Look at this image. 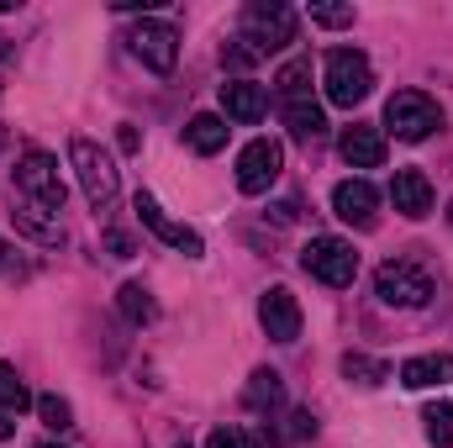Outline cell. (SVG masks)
<instances>
[{"instance_id": "cell-1", "label": "cell", "mask_w": 453, "mask_h": 448, "mask_svg": "<svg viewBox=\"0 0 453 448\" xmlns=\"http://www.w3.org/2000/svg\"><path fill=\"white\" fill-rule=\"evenodd\" d=\"M311 58H290L285 69H280V116H285V127H290V137L296 143H317L322 132H327V116L322 106L311 101Z\"/></svg>"}, {"instance_id": "cell-2", "label": "cell", "mask_w": 453, "mask_h": 448, "mask_svg": "<svg viewBox=\"0 0 453 448\" xmlns=\"http://www.w3.org/2000/svg\"><path fill=\"white\" fill-rule=\"evenodd\" d=\"M69 164H74V180H80V190H85V201H90V212L96 217H106L116 206V196H121V180H116V164L90 143V137H69Z\"/></svg>"}, {"instance_id": "cell-3", "label": "cell", "mask_w": 453, "mask_h": 448, "mask_svg": "<svg viewBox=\"0 0 453 448\" xmlns=\"http://www.w3.org/2000/svg\"><path fill=\"white\" fill-rule=\"evenodd\" d=\"M242 42L264 58L280 53L285 42H296V11L285 0H248L242 5Z\"/></svg>"}, {"instance_id": "cell-4", "label": "cell", "mask_w": 453, "mask_h": 448, "mask_svg": "<svg viewBox=\"0 0 453 448\" xmlns=\"http://www.w3.org/2000/svg\"><path fill=\"white\" fill-rule=\"evenodd\" d=\"M322 85H327V101L333 106H348L353 112L374 90V69H369V58L358 48H333L327 64H322Z\"/></svg>"}, {"instance_id": "cell-5", "label": "cell", "mask_w": 453, "mask_h": 448, "mask_svg": "<svg viewBox=\"0 0 453 448\" xmlns=\"http://www.w3.org/2000/svg\"><path fill=\"white\" fill-rule=\"evenodd\" d=\"M385 127L401 137V143H427L438 127H443V106L422 90H395L385 101Z\"/></svg>"}, {"instance_id": "cell-6", "label": "cell", "mask_w": 453, "mask_h": 448, "mask_svg": "<svg viewBox=\"0 0 453 448\" xmlns=\"http://www.w3.org/2000/svg\"><path fill=\"white\" fill-rule=\"evenodd\" d=\"M16 185H21V196L37 206V212H48V217H58L64 212V180H58V158L53 153H42V148H27L21 153V164H16Z\"/></svg>"}, {"instance_id": "cell-7", "label": "cell", "mask_w": 453, "mask_h": 448, "mask_svg": "<svg viewBox=\"0 0 453 448\" xmlns=\"http://www.w3.org/2000/svg\"><path fill=\"white\" fill-rule=\"evenodd\" d=\"M374 296H380L385 306H406V312H417V306L433 301V274L417 269V264H406V259H390V264L374 269Z\"/></svg>"}, {"instance_id": "cell-8", "label": "cell", "mask_w": 453, "mask_h": 448, "mask_svg": "<svg viewBox=\"0 0 453 448\" xmlns=\"http://www.w3.org/2000/svg\"><path fill=\"white\" fill-rule=\"evenodd\" d=\"M301 264H306V274L311 280H322V285H353V274H358V253H353V243L348 237H311L306 248H301Z\"/></svg>"}, {"instance_id": "cell-9", "label": "cell", "mask_w": 453, "mask_h": 448, "mask_svg": "<svg viewBox=\"0 0 453 448\" xmlns=\"http://www.w3.org/2000/svg\"><path fill=\"white\" fill-rule=\"evenodd\" d=\"M280 164H285V148L274 137H253L242 153H237V190L242 196H264L274 180H280Z\"/></svg>"}, {"instance_id": "cell-10", "label": "cell", "mask_w": 453, "mask_h": 448, "mask_svg": "<svg viewBox=\"0 0 453 448\" xmlns=\"http://www.w3.org/2000/svg\"><path fill=\"white\" fill-rule=\"evenodd\" d=\"M132 212H137V222L148 227L153 237H164V243H169V248H180L185 259H201V253H206L201 232H196V227H185V222H174V217H169L148 190H137V196H132Z\"/></svg>"}, {"instance_id": "cell-11", "label": "cell", "mask_w": 453, "mask_h": 448, "mask_svg": "<svg viewBox=\"0 0 453 448\" xmlns=\"http://www.w3.org/2000/svg\"><path fill=\"white\" fill-rule=\"evenodd\" d=\"M127 42H132V53H137L153 74H169L174 58H180V32H174L169 21H153V16H142V21L127 32Z\"/></svg>"}, {"instance_id": "cell-12", "label": "cell", "mask_w": 453, "mask_h": 448, "mask_svg": "<svg viewBox=\"0 0 453 448\" xmlns=\"http://www.w3.org/2000/svg\"><path fill=\"white\" fill-rule=\"evenodd\" d=\"M258 322H264V333L274 337V343H296L301 337V301L285 285H269L258 296Z\"/></svg>"}, {"instance_id": "cell-13", "label": "cell", "mask_w": 453, "mask_h": 448, "mask_svg": "<svg viewBox=\"0 0 453 448\" xmlns=\"http://www.w3.org/2000/svg\"><path fill=\"white\" fill-rule=\"evenodd\" d=\"M333 212H338L348 227L369 232V227L380 222V190H374L369 180H342L338 190H333Z\"/></svg>"}, {"instance_id": "cell-14", "label": "cell", "mask_w": 453, "mask_h": 448, "mask_svg": "<svg viewBox=\"0 0 453 448\" xmlns=\"http://www.w3.org/2000/svg\"><path fill=\"white\" fill-rule=\"evenodd\" d=\"M390 201H395V212H401V217L422 222V217L433 212L438 190H433V180H427L422 169H395V180H390Z\"/></svg>"}, {"instance_id": "cell-15", "label": "cell", "mask_w": 453, "mask_h": 448, "mask_svg": "<svg viewBox=\"0 0 453 448\" xmlns=\"http://www.w3.org/2000/svg\"><path fill=\"white\" fill-rule=\"evenodd\" d=\"M338 153H342L348 169H380V164H385V132L353 121V127L338 137Z\"/></svg>"}, {"instance_id": "cell-16", "label": "cell", "mask_w": 453, "mask_h": 448, "mask_svg": "<svg viewBox=\"0 0 453 448\" xmlns=\"http://www.w3.org/2000/svg\"><path fill=\"white\" fill-rule=\"evenodd\" d=\"M222 112L232 116V121H258V116L269 112V90L253 85V80H226L222 85Z\"/></svg>"}, {"instance_id": "cell-17", "label": "cell", "mask_w": 453, "mask_h": 448, "mask_svg": "<svg viewBox=\"0 0 453 448\" xmlns=\"http://www.w3.org/2000/svg\"><path fill=\"white\" fill-rule=\"evenodd\" d=\"M443 380H453V353H422V359L401 364V385L406 390H433Z\"/></svg>"}, {"instance_id": "cell-18", "label": "cell", "mask_w": 453, "mask_h": 448, "mask_svg": "<svg viewBox=\"0 0 453 448\" xmlns=\"http://www.w3.org/2000/svg\"><path fill=\"white\" fill-rule=\"evenodd\" d=\"M242 406L274 417V412L285 406V385H280V375H274V369H258V375L248 380V390H242Z\"/></svg>"}, {"instance_id": "cell-19", "label": "cell", "mask_w": 453, "mask_h": 448, "mask_svg": "<svg viewBox=\"0 0 453 448\" xmlns=\"http://www.w3.org/2000/svg\"><path fill=\"white\" fill-rule=\"evenodd\" d=\"M185 143L196 148V153H222L226 148V121L222 116H211V112H201V116H190V127H185Z\"/></svg>"}, {"instance_id": "cell-20", "label": "cell", "mask_w": 453, "mask_h": 448, "mask_svg": "<svg viewBox=\"0 0 453 448\" xmlns=\"http://www.w3.org/2000/svg\"><path fill=\"white\" fill-rule=\"evenodd\" d=\"M116 306H121V317H127L132 328H142V322L158 317V306H153V296H148L142 285H121V290H116Z\"/></svg>"}, {"instance_id": "cell-21", "label": "cell", "mask_w": 453, "mask_h": 448, "mask_svg": "<svg viewBox=\"0 0 453 448\" xmlns=\"http://www.w3.org/2000/svg\"><path fill=\"white\" fill-rule=\"evenodd\" d=\"M422 433H427V444L433 448L453 444V401H433V406L422 412Z\"/></svg>"}, {"instance_id": "cell-22", "label": "cell", "mask_w": 453, "mask_h": 448, "mask_svg": "<svg viewBox=\"0 0 453 448\" xmlns=\"http://www.w3.org/2000/svg\"><path fill=\"white\" fill-rule=\"evenodd\" d=\"M27 406H32V396H27V385H21V375H16L11 364H0V412L21 417Z\"/></svg>"}, {"instance_id": "cell-23", "label": "cell", "mask_w": 453, "mask_h": 448, "mask_svg": "<svg viewBox=\"0 0 453 448\" xmlns=\"http://www.w3.org/2000/svg\"><path fill=\"white\" fill-rule=\"evenodd\" d=\"M342 375L358 380V385H380V380H390V369H385L380 359H369V353H342Z\"/></svg>"}, {"instance_id": "cell-24", "label": "cell", "mask_w": 453, "mask_h": 448, "mask_svg": "<svg viewBox=\"0 0 453 448\" xmlns=\"http://www.w3.org/2000/svg\"><path fill=\"white\" fill-rule=\"evenodd\" d=\"M37 417H42L48 428H58V433H64V428H74V412H69V401H64V396H37Z\"/></svg>"}, {"instance_id": "cell-25", "label": "cell", "mask_w": 453, "mask_h": 448, "mask_svg": "<svg viewBox=\"0 0 453 448\" xmlns=\"http://www.w3.org/2000/svg\"><path fill=\"white\" fill-rule=\"evenodd\" d=\"M206 448H258V438L242 433V428H217V433L206 438Z\"/></svg>"}, {"instance_id": "cell-26", "label": "cell", "mask_w": 453, "mask_h": 448, "mask_svg": "<svg viewBox=\"0 0 453 448\" xmlns=\"http://www.w3.org/2000/svg\"><path fill=\"white\" fill-rule=\"evenodd\" d=\"M317 27H353V5H311Z\"/></svg>"}, {"instance_id": "cell-27", "label": "cell", "mask_w": 453, "mask_h": 448, "mask_svg": "<svg viewBox=\"0 0 453 448\" xmlns=\"http://www.w3.org/2000/svg\"><path fill=\"white\" fill-rule=\"evenodd\" d=\"M306 433H317V422H311V412H290V428H285V433H280L274 444H280V448H290L296 438H306Z\"/></svg>"}, {"instance_id": "cell-28", "label": "cell", "mask_w": 453, "mask_h": 448, "mask_svg": "<svg viewBox=\"0 0 453 448\" xmlns=\"http://www.w3.org/2000/svg\"><path fill=\"white\" fill-rule=\"evenodd\" d=\"M222 64H226V69H253V64H258V53L237 37V42H226V48H222Z\"/></svg>"}, {"instance_id": "cell-29", "label": "cell", "mask_w": 453, "mask_h": 448, "mask_svg": "<svg viewBox=\"0 0 453 448\" xmlns=\"http://www.w3.org/2000/svg\"><path fill=\"white\" fill-rule=\"evenodd\" d=\"M106 248H111V259H132V253H137V243H132L127 232H106Z\"/></svg>"}, {"instance_id": "cell-30", "label": "cell", "mask_w": 453, "mask_h": 448, "mask_svg": "<svg viewBox=\"0 0 453 448\" xmlns=\"http://www.w3.org/2000/svg\"><path fill=\"white\" fill-rule=\"evenodd\" d=\"M11 433H16V417H11V412H0V438H11Z\"/></svg>"}, {"instance_id": "cell-31", "label": "cell", "mask_w": 453, "mask_h": 448, "mask_svg": "<svg viewBox=\"0 0 453 448\" xmlns=\"http://www.w3.org/2000/svg\"><path fill=\"white\" fill-rule=\"evenodd\" d=\"M5 253H11V248H5V237H0V264H5Z\"/></svg>"}, {"instance_id": "cell-32", "label": "cell", "mask_w": 453, "mask_h": 448, "mask_svg": "<svg viewBox=\"0 0 453 448\" xmlns=\"http://www.w3.org/2000/svg\"><path fill=\"white\" fill-rule=\"evenodd\" d=\"M37 448H58V444H37Z\"/></svg>"}, {"instance_id": "cell-33", "label": "cell", "mask_w": 453, "mask_h": 448, "mask_svg": "<svg viewBox=\"0 0 453 448\" xmlns=\"http://www.w3.org/2000/svg\"><path fill=\"white\" fill-rule=\"evenodd\" d=\"M174 448H190V444H174Z\"/></svg>"}, {"instance_id": "cell-34", "label": "cell", "mask_w": 453, "mask_h": 448, "mask_svg": "<svg viewBox=\"0 0 453 448\" xmlns=\"http://www.w3.org/2000/svg\"><path fill=\"white\" fill-rule=\"evenodd\" d=\"M449 217H453V212H449Z\"/></svg>"}]
</instances>
